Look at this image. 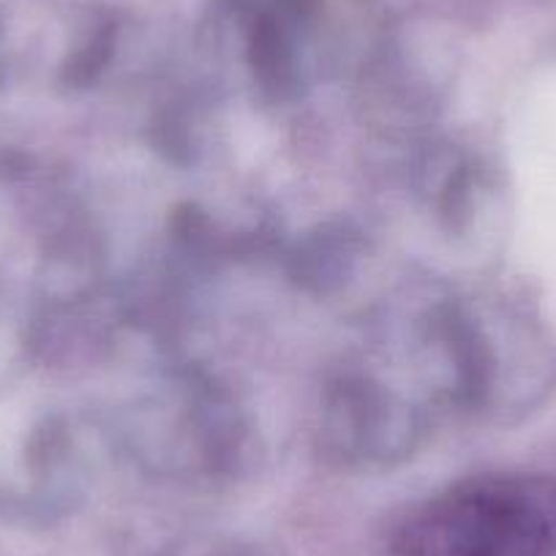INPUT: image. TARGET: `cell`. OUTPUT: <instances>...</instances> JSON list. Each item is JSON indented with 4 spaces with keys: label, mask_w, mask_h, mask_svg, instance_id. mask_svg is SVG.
I'll return each instance as SVG.
<instances>
[{
    "label": "cell",
    "mask_w": 556,
    "mask_h": 556,
    "mask_svg": "<svg viewBox=\"0 0 556 556\" xmlns=\"http://www.w3.org/2000/svg\"><path fill=\"white\" fill-rule=\"evenodd\" d=\"M393 556H556V480L478 475L409 507L390 532Z\"/></svg>",
    "instance_id": "1"
}]
</instances>
